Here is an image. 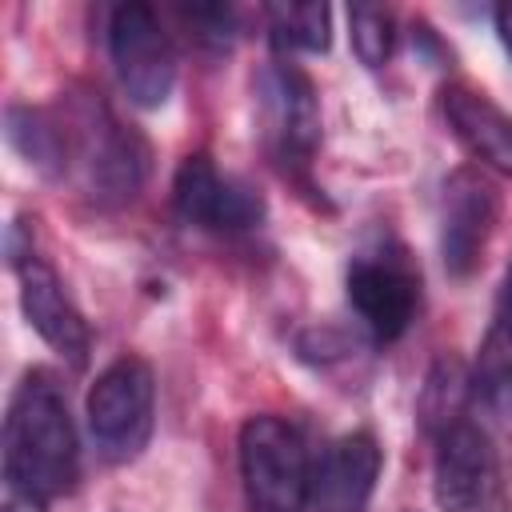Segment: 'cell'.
Returning <instances> with one entry per match:
<instances>
[{"label":"cell","instance_id":"6","mask_svg":"<svg viewBox=\"0 0 512 512\" xmlns=\"http://www.w3.org/2000/svg\"><path fill=\"white\" fill-rule=\"evenodd\" d=\"M348 304L360 316V324L372 332V340L392 344L408 332L420 308V272L412 268L408 252L396 240H380L372 248H360L348 260L344 272Z\"/></svg>","mask_w":512,"mask_h":512},{"label":"cell","instance_id":"8","mask_svg":"<svg viewBox=\"0 0 512 512\" xmlns=\"http://www.w3.org/2000/svg\"><path fill=\"white\" fill-rule=\"evenodd\" d=\"M264 144L280 168H308L320 144V100L292 60H272L256 80Z\"/></svg>","mask_w":512,"mask_h":512},{"label":"cell","instance_id":"1","mask_svg":"<svg viewBox=\"0 0 512 512\" xmlns=\"http://www.w3.org/2000/svg\"><path fill=\"white\" fill-rule=\"evenodd\" d=\"M76 476H80V444L68 416V400L44 368H32L8 400L4 480L8 488L52 500L68 492Z\"/></svg>","mask_w":512,"mask_h":512},{"label":"cell","instance_id":"14","mask_svg":"<svg viewBox=\"0 0 512 512\" xmlns=\"http://www.w3.org/2000/svg\"><path fill=\"white\" fill-rule=\"evenodd\" d=\"M468 388H472V404L488 420L512 424V328H504V324L488 328L480 356L472 364Z\"/></svg>","mask_w":512,"mask_h":512},{"label":"cell","instance_id":"3","mask_svg":"<svg viewBox=\"0 0 512 512\" xmlns=\"http://www.w3.org/2000/svg\"><path fill=\"white\" fill-rule=\"evenodd\" d=\"M240 480L252 512H308L312 460L296 424L260 412L240 428Z\"/></svg>","mask_w":512,"mask_h":512},{"label":"cell","instance_id":"18","mask_svg":"<svg viewBox=\"0 0 512 512\" xmlns=\"http://www.w3.org/2000/svg\"><path fill=\"white\" fill-rule=\"evenodd\" d=\"M396 36H400L396 16L388 8H376V4L348 8V40L364 68H384L396 52Z\"/></svg>","mask_w":512,"mask_h":512},{"label":"cell","instance_id":"10","mask_svg":"<svg viewBox=\"0 0 512 512\" xmlns=\"http://www.w3.org/2000/svg\"><path fill=\"white\" fill-rule=\"evenodd\" d=\"M500 224V188L484 168H456L440 188V256L448 276L464 280L480 268Z\"/></svg>","mask_w":512,"mask_h":512},{"label":"cell","instance_id":"2","mask_svg":"<svg viewBox=\"0 0 512 512\" xmlns=\"http://www.w3.org/2000/svg\"><path fill=\"white\" fill-rule=\"evenodd\" d=\"M52 112L64 144L60 180H76V188L100 208L136 200L148 176V144L128 124H120L116 112L92 92L64 96V104Z\"/></svg>","mask_w":512,"mask_h":512},{"label":"cell","instance_id":"19","mask_svg":"<svg viewBox=\"0 0 512 512\" xmlns=\"http://www.w3.org/2000/svg\"><path fill=\"white\" fill-rule=\"evenodd\" d=\"M188 20L200 24L196 36L208 40V44H216V48H228L232 36H236V16H232V8H192Z\"/></svg>","mask_w":512,"mask_h":512},{"label":"cell","instance_id":"22","mask_svg":"<svg viewBox=\"0 0 512 512\" xmlns=\"http://www.w3.org/2000/svg\"><path fill=\"white\" fill-rule=\"evenodd\" d=\"M496 32H500L504 52L512 56V4H500V8H496Z\"/></svg>","mask_w":512,"mask_h":512},{"label":"cell","instance_id":"7","mask_svg":"<svg viewBox=\"0 0 512 512\" xmlns=\"http://www.w3.org/2000/svg\"><path fill=\"white\" fill-rule=\"evenodd\" d=\"M108 52L120 88L140 108H160L176 88V48L148 4H120L108 16Z\"/></svg>","mask_w":512,"mask_h":512},{"label":"cell","instance_id":"4","mask_svg":"<svg viewBox=\"0 0 512 512\" xmlns=\"http://www.w3.org/2000/svg\"><path fill=\"white\" fill-rule=\"evenodd\" d=\"M88 432L108 464L136 460L156 424V376L140 356L112 360L88 392Z\"/></svg>","mask_w":512,"mask_h":512},{"label":"cell","instance_id":"5","mask_svg":"<svg viewBox=\"0 0 512 512\" xmlns=\"http://www.w3.org/2000/svg\"><path fill=\"white\" fill-rule=\"evenodd\" d=\"M432 496L440 512H512L500 452L484 424L464 416L436 436Z\"/></svg>","mask_w":512,"mask_h":512},{"label":"cell","instance_id":"17","mask_svg":"<svg viewBox=\"0 0 512 512\" xmlns=\"http://www.w3.org/2000/svg\"><path fill=\"white\" fill-rule=\"evenodd\" d=\"M472 400V388H468V376L456 360H440L436 372L428 376L424 384V400H420V416H424V428L432 436H440L448 424L464 420V404Z\"/></svg>","mask_w":512,"mask_h":512},{"label":"cell","instance_id":"9","mask_svg":"<svg viewBox=\"0 0 512 512\" xmlns=\"http://www.w3.org/2000/svg\"><path fill=\"white\" fill-rule=\"evenodd\" d=\"M172 208L184 224L216 236L252 232L264 220V196L240 176L220 172L204 152L188 156L172 180Z\"/></svg>","mask_w":512,"mask_h":512},{"label":"cell","instance_id":"12","mask_svg":"<svg viewBox=\"0 0 512 512\" xmlns=\"http://www.w3.org/2000/svg\"><path fill=\"white\" fill-rule=\"evenodd\" d=\"M384 452L372 432L332 440L312 468V512H368Z\"/></svg>","mask_w":512,"mask_h":512},{"label":"cell","instance_id":"16","mask_svg":"<svg viewBox=\"0 0 512 512\" xmlns=\"http://www.w3.org/2000/svg\"><path fill=\"white\" fill-rule=\"evenodd\" d=\"M264 20L280 52H328L332 44L328 4H268Z\"/></svg>","mask_w":512,"mask_h":512},{"label":"cell","instance_id":"11","mask_svg":"<svg viewBox=\"0 0 512 512\" xmlns=\"http://www.w3.org/2000/svg\"><path fill=\"white\" fill-rule=\"evenodd\" d=\"M12 268H16V280H20V308H24V320L40 332V340L60 352L72 368H84L88 364V352H92V328L84 320V312L72 304V296L64 292L56 268L32 252V244L24 252L12 256Z\"/></svg>","mask_w":512,"mask_h":512},{"label":"cell","instance_id":"20","mask_svg":"<svg viewBox=\"0 0 512 512\" xmlns=\"http://www.w3.org/2000/svg\"><path fill=\"white\" fill-rule=\"evenodd\" d=\"M0 512H48V500L44 496H32V492H20V488H8Z\"/></svg>","mask_w":512,"mask_h":512},{"label":"cell","instance_id":"21","mask_svg":"<svg viewBox=\"0 0 512 512\" xmlns=\"http://www.w3.org/2000/svg\"><path fill=\"white\" fill-rule=\"evenodd\" d=\"M496 324L512 328V264L504 272V284H500V308H496Z\"/></svg>","mask_w":512,"mask_h":512},{"label":"cell","instance_id":"13","mask_svg":"<svg viewBox=\"0 0 512 512\" xmlns=\"http://www.w3.org/2000/svg\"><path fill=\"white\" fill-rule=\"evenodd\" d=\"M440 108L452 136L480 160V168L512 176V116L492 96L472 84H448L440 92Z\"/></svg>","mask_w":512,"mask_h":512},{"label":"cell","instance_id":"15","mask_svg":"<svg viewBox=\"0 0 512 512\" xmlns=\"http://www.w3.org/2000/svg\"><path fill=\"white\" fill-rule=\"evenodd\" d=\"M4 132H8V144L36 172L60 180V172H64V144H60V124H56V112L52 108L12 104L8 116H4Z\"/></svg>","mask_w":512,"mask_h":512}]
</instances>
